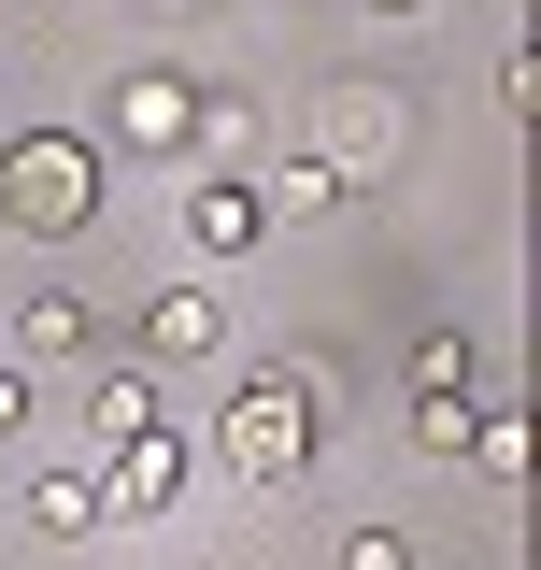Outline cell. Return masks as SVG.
Segmentation results:
<instances>
[{"label":"cell","mask_w":541,"mask_h":570,"mask_svg":"<svg viewBox=\"0 0 541 570\" xmlns=\"http://www.w3.org/2000/svg\"><path fill=\"white\" fill-rule=\"evenodd\" d=\"M328 385H342L328 356H270L257 385L214 414V456H228L243 485H299V471H314V428H328Z\"/></svg>","instance_id":"obj_1"},{"label":"cell","mask_w":541,"mask_h":570,"mask_svg":"<svg viewBox=\"0 0 541 570\" xmlns=\"http://www.w3.org/2000/svg\"><path fill=\"white\" fill-rule=\"evenodd\" d=\"M0 214H14L29 243H86V228H100V157H86L71 129L0 142Z\"/></svg>","instance_id":"obj_2"},{"label":"cell","mask_w":541,"mask_h":570,"mask_svg":"<svg viewBox=\"0 0 541 570\" xmlns=\"http://www.w3.org/2000/svg\"><path fill=\"white\" fill-rule=\"evenodd\" d=\"M171 499H186V442L157 414V428H129V442L100 456V513H171Z\"/></svg>","instance_id":"obj_3"},{"label":"cell","mask_w":541,"mask_h":570,"mask_svg":"<svg viewBox=\"0 0 541 570\" xmlns=\"http://www.w3.org/2000/svg\"><path fill=\"white\" fill-rule=\"evenodd\" d=\"M186 228H200V257H257V243H270L257 171H200V186H186Z\"/></svg>","instance_id":"obj_4"},{"label":"cell","mask_w":541,"mask_h":570,"mask_svg":"<svg viewBox=\"0 0 541 570\" xmlns=\"http://www.w3.org/2000/svg\"><path fill=\"white\" fill-rule=\"evenodd\" d=\"M186 115H200V100H186L157 58H142V71H115V142H129V157H171V142H186Z\"/></svg>","instance_id":"obj_5"},{"label":"cell","mask_w":541,"mask_h":570,"mask_svg":"<svg viewBox=\"0 0 541 570\" xmlns=\"http://www.w3.org/2000/svg\"><path fill=\"white\" fill-rule=\"evenodd\" d=\"M142 343L157 356H214L228 343V299H214V285H157V299H142Z\"/></svg>","instance_id":"obj_6"},{"label":"cell","mask_w":541,"mask_h":570,"mask_svg":"<svg viewBox=\"0 0 541 570\" xmlns=\"http://www.w3.org/2000/svg\"><path fill=\"white\" fill-rule=\"evenodd\" d=\"M100 471H29V542H100Z\"/></svg>","instance_id":"obj_7"},{"label":"cell","mask_w":541,"mask_h":570,"mask_svg":"<svg viewBox=\"0 0 541 570\" xmlns=\"http://www.w3.org/2000/svg\"><path fill=\"white\" fill-rule=\"evenodd\" d=\"M71 343H100V314H86L71 285H29V299H14V356H71Z\"/></svg>","instance_id":"obj_8"},{"label":"cell","mask_w":541,"mask_h":570,"mask_svg":"<svg viewBox=\"0 0 541 570\" xmlns=\"http://www.w3.org/2000/svg\"><path fill=\"white\" fill-rule=\"evenodd\" d=\"M257 200H270V214H342V200H356V171H342V157H285Z\"/></svg>","instance_id":"obj_9"},{"label":"cell","mask_w":541,"mask_h":570,"mask_svg":"<svg viewBox=\"0 0 541 570\" xmlns=\"http://www.w3.org/2000/svg\"><path fill=\"white\" fill-rule=\"evenodd\" d=\"M413 385H427V400H471V385H484V356L456 343V328H427V343H413Z\"/></svg>","instance_id":"obj_10"},{"label":"cell","mask_w":541,"mask_h":570,"mask_svg":"<svg viewBox=\"0 0 541 570\" xmlns=\"http://www.w3.org/2000/svg\"><path fill=\"white\" fill-rule=\"evenodd\" d=\"M471 456H484V485H528V428L484 400V428H471Z\"/></svg>","instance_id":"obj_11"},{"label":"cell","mask_w":541,"mask_h":570,"mask_svg":"<svg viewBox=\"0 0 541 570\" xmlns=\"http://www.w3.org/2000/svg\"><path fill=\"white\" fill-rule=\"evenodd\" d=\"M471 428H484V400H413V442L427 456H471Z\"/></svg>","instance_id":"obj_12"},{"label":"cell","mask_w":541,"mask_h":570,"mask_svg":"<svg viewBox=\"0 0 541 570\" xmlns=\"http://www.w3.org/2000/svg\"><path fill=\"white\" fill-rule=\"evenodd\" d=\"M129 428H157V385H142V371H115V385H100V456H115Z\"/></svg>","instance_id":"obj_13"},{"label":"cell","mask_w":541,"mask_h":570,"mask_svg":"<svg viewBox=\"0 0 541 570\" xmlns=\"http://www.w3.org/2000/svg\"><path fill=\"white\" fill-rule=\"evenodd\" d=\"M342 570H413V542L400 528H342Z\"/></svg>","instance_id":"obj_14"},{"label":"cell","mask_w":541,"mask_h":570,"mask_svg":"<svg viewBox=\"0 0 541 570\" xmlns=\"http://www.w3.org/2000/svg\"><path fill=\"white\" fill-rule=\"evenodd\" d=\"M29 414H43L29 400V356H0V442H29Z\"/></svg>","instance_id":"obj_15"},{"label":"cell","mask_w":541,"mask_h":570,"mask_svg":"<svg viewBox=\"0 0 541 570\" xmlns=\"http://www.w3.org/2000/svg\"><path fill=\"white\" fill-rule=\"evenodd\" d=\"M371 14H385V29H413V14H427V0H371Z\"/></svg>","instance_id":"obj_16"}]
</instances>
